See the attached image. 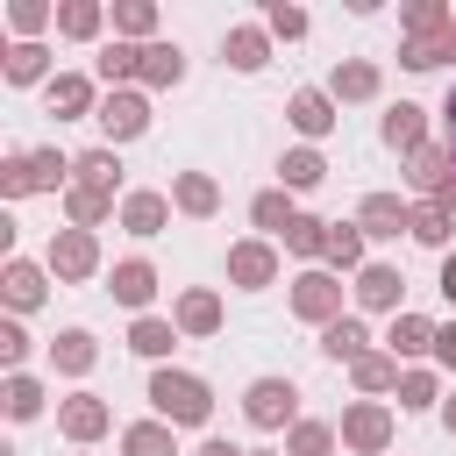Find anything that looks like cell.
Wrapping results in <instances>:
<instances>
[{"label": "cell", "mask_w": 456, "mask_h": 456, "mask_svg": "<svg viewBox=\"0 0 456 456\" xmlns=\"http://www.w3.org/2000/svg\"><path fill=\"white\" fill-rule=\"evenodd\" d=\"M249 456H285V449H249Z\"/></svg>", "instance_id": "56"}, {"label": "cell", "mask_w": 456, "mask_h": 456, "mask_svg": "<svg viewBox=\"0 0 456 456\" xmlns=\"http://www.w3.org/2000/svg\"><path fill=\"white\" fill-rule=\"evenodd\" d=\"M171 321H178V335H185V342H207V335H221L228 306H221V292H214V285H185V292L171 299Z\"/></svg>", "instance_id": "13"}, {"label": "cell", "mask_w": 456, "mask_h": 456, "mask_svg": "<svg viewBox=\"0 0 456 456\" xmlns=\"http://www.w3.org/2000/svg\"><path fill=\"white\" fill-rule=\"evenodd\" d=\"M449 178H456V157H449V142H428V150H413V157H406V185H413L420 200H435Z\"/></svg>", "instance_id": "30"}, {"label": "cell", "mask_w": 456, "mask_h": 456, "mask_svg": "<svg viewBox=\"0 0 456 456\" xmlns=\"http://www.w3.org/2000/svg\"><path fill=\"white\" fill-rule=\"evenodd\" d=\"M28 349H36V342H28L21 314H7V321H0V363H7V370H28Z\"/></svg>", "instance_id": "47"}, {"label": "cell", "mask_w": 456, "mask_h": 456, "mask_svg": "<svg viewBox=\"0 0 456 456\" xmlns=\"http://www.w3.org/2000/svg\"><path fill=\"white\" fill-rule=\"evenodd\" d=\"M249 221H256V228H264V235H278V242H285V228H292V221H299V200H292V192H285V185H264V192H256V200H249Z\"/></svg>", "instance_id": "39"}, {"label": "cell", "mask_w": 456, "mask_h": 456, "mask_svg": "<svg viewBox=\"0 0 456 456\" xmlns=\"http://www.w3.org/2000/svg\"><path fill=\"white\" fill-rule=\"evenodd\" d=\"M100 93H107V86H100L93 71H57V78L43 86V114H50V121H93V114H100Z\"/></svg>", "instance_id": "8"}, {"label": "cell", "mask_w": 456, "mask_h": 456, "mask_svg": "<svg viewBox=\"0 0 456 456\" xmlns=\"http://www.w3.org/2000/svg\"><path fill=\"white\" fill-rule=\"evenodd\" d=\"M264 28H271V43H299L314 21H306V7H292V0H271V7H264Z\"/></svg>", "instance_id": "46"}, {"label": "cell", "mask_w": 456, "mask_h": 456, "mask_svg": "<svg viewBox=\"0 0 456 456\" xmlns=\"http://www.w3.org/2000/svg\"><path fill=\"white\" fill-rule=\"evenodd\" d=\"M449 157H456V142H449Z\"/></svg>", "instance_id": "58"}, {"label": "cell", "mask_w": 456, "mask_h": 456, "mask_svg": "<svg viewBox=\"0 0 456 456\" xmlns=\"http://www.w3.org/2000/svg\"><path fill=\"white\" fill-rule=\"evenodd\" d=\"M278 185L299 200V192H314V185H328V157L314 150V142H292L285 157H278Z\"/></svg>", "instance_id": "29"}, {"label": "cell", "mask_w": 456, "mask_h": 456, "mask_svg": "<svg viewBox=\"0 0 456 456\" xmlns=\"http://www.w3.org/2000/svg\"><path fill=\"white\" fill-rule=\"evenodd\" d=\"M435 114H442V128H449V142H456V86L442 93V107H435Z\"/></svg>", "instance_id": "52"}, {"label": "cell", "mask_w": 456, "mask_h": 456, "mask_svg": "<svg viewBox=\"0 0 456 456\" xmlns=\"http://www.w3.org/2000/svg\"><path fill=\"white\" fill-rule=\"evenodd\" d=\"M43 406H50V392H43L36 370H7V378H0V413H7V420H36Z\"/></svg>", "instance_id": "34"}, {"label": "cell", "mask_w": 456, "mask_h": 456, "mask_svg": "<svg viewBox=\"0 0 456 456\" xmlns=\"http://www.w3.org/2000/svg\"><path fill=\"white\" fill-rule=\"evenodd\" d=\"M363 249H370V235H363V228H356V214H349V221H335V228H328V256H321V264H328L335 278H342V271L356 278V271L370 264Z\"/></svg>", "instance_id": "33"}, {"label": "cell", "mask_w": 456, "mask_h": 456, "mask_svg": "<svg viewBox=\"0 0 456 456\" xmlns=\"http://www.w3.org/2000/svg\"><path fill=\"white\" fill-rule=\"evenodd\" d=\"M435 207H442V214H456V178H449V185L435 192Z\"/></svg>", "instance_id": "53"}, {"label": "cell", "mask_w": 456, "mask_h": 456, "mask_svg": "<svg viewBox=\"0 0 456 456\" xmlns=\"http://www.w3.org/2000/svg\"><path fill=\"white\" fill-rule=\"evenodd\" d=\"M107 221H121V200L114 192H93V185H71L64 192V228H107Z\"/></svg>", "instance_id": "31"}, {"label": "cell", "mask_w": 456, "mask_h": 456, "mask_svg": "<svg viewBox=\"0 0 456 456\" xmlns=\"http://www.w3.org/2000/svg\"><path fill=\"white\" fill-rule=\"evenodd\" d=\"M392 399H399V413H442V399H449V392H442V370H428V363H406Z\"/></svg>", "instance_id": "32"}, {"label": "cell", "mask_w": 456, "mask_h": 456, "mask_svg": "<svg viewBox=\"0 0 456 456\" xmlns=\"http://www.w3.org/2000/svg\"><path fill=\"white\" fill-rule=\"evenodd\" d=\"M242 420H249L256 435H285L292 420H306V413H299V385L278 378V370L249 378V385H242Z\"/></svg>", "instance_id": "2"}, {"label": "cell", "mask_w": 456, "mask_h": 456, "mask_svg": "<svg viewBox=\"0 0 456 456\" xmlns=\"http://www.w3.org/2000/svg\"><path fill=\"white\" fill-rule=\"evenodd\" d=\"M93 363H100V335L93 328H57L50 335V370L57 378H93Z\"/></svg>", "instance_id": "23"}, {"label": "cell", "mask_w": 456, "mask_h": 456, "mask_svg": "<svg viewBox=\"0 0 456 456\" xmlns=\"http://www.w3.org/2000/svg\"><path fill=\"white\" fill-rule=\"evenodd\" d=\"M50 285H57V278H50V264H36V256H7V264H0V306H7V314H36V306L50 299Z\"/></svg>", "instance_id": "10"}, {"label": "cell", "mask_w": 456, "mask_h": 456, "mask_svg": "<svg viewBox=\"0 0 456 456\" xmlns=\"http://www.w3.org/2000/svg\"><path fill=\"white\" fill-rule=\"evenodd\" d=\"M285 121H292V135H299V142H314V150H321V135H335L342 107H335V93H328V86H299V93L285 100Z\"/></svg>", "instance_id": "12"}, {"label": "cell", "mask_w": 456, "mask_h": 456, "mask_svg": "<svg viewBox=\"0 0 456 456\" xmlns=\"http://www.w3.org/2000/svg\"><path fill=\"white\" fill-rule=\"evenodd\" d=\"M50 57H57L50 43H7V50H0V78H7V86H50V78H57Z\"/></svg>", "instance_id": "24"}, {"label": "cell", "mask_w": 456, "mask_h": 456, "mask_svg": "<svg viewBox=\"0 0 456 456\" xmlns=\"http://www.w3.org/2000/svg\"><path fill=\"white\" fill-rule=\"evenodd\" d=\"M278 271H285V256H278L271 235H242V242H228V285H235V292H271Z\"/></svg>", "instance_id": "7"}, {"label": "cell", "mask_w": 456, "mask_h": 456, "mask_svg": "<svg viewBox=\"0 0 456 456\" xmlns=\"http://www.w3.org/2000/svg\"><path fill=\"white\" fill-rule=\"evenodd\" d=\"M378 142H385V150H399V157L428 150V107H420V100L385 107V114H378Z\"/></svg>", "instance_id": "19"}, {"label": "cell", "mask_w": 456, "mask_h": 456, "mask_svg": "<svg viewBox=\"0 0 456 456\" xmlns=\"http://www.w3.org/2000/svg\"><path fill=\"white\" fill-rule=\"evenodd\" d=\"M28 185H36V192H71V157H64L57 142L28 150Z\"/></svg>", "instance_id": "43"}, {"label": "cell", "mask_w": 456, "mask_h": 456, "mask_svg": "<svg viewBox=\"0 0 456 456\" xmlns=\"http://www.w3.org/2000/svg\"><path fill=\"white\" fill-rule=\"evenodd\" d=\"M399 64H406V71H442V64H456V21H449V28H435V36L399 43Z\"/></svg>", "instance_id": "37"}, {"label": "cell", "mask_w": 456, "mask_h": 456, "mask_svg": "<svg viewBox=\"0 0 456 456\" xmlns=\"http://www.w3.org/2000/svg\"><path fill=\"white\" fill-rule=\"evenodd\" d=\"M435 292H442V299H449V306H456V249H449V256H442V278H435Z\"/></svg>", "instance_id": "51"}, {"label": "cell", "mask_w": 456, "mask_h": 456, "mask_svg": "<svg viewBox=\"0 0 456 456\" xmlns=\"http://www.w3.org/2000/svg\"><path fill=\"white\" fill-rule=\"evenodd\" d=\"M107 21H114V14H107L100 0H57V36H64V43H100Z\"/></svg>", "instance_id": "36"}, {"label": "cell", "mask_w": 456, "mask_h": 456, "mask_svg": "<svg viewBox=\"0 0 456 456\" xmlns=\"http://www.w3.org/2000/svg\"><path fill=\"white\" fill-rule=\"evenodd\" d=\"M157 264L150 256H121L114 271H107V292H114V306H128V314H150V299H157Z\"/></svg>", "instance_id": "17"}, {"label": "cell", "mask_w": 456, "mask_h": 456, "mask_svg": "<svg viewBox=\"0 0 456 456\" xmlns=\"http://www.w3.org/2000/svg\"><path fill=\"white\" fill-rule=\"evenodd\" d=\"M71 185H93V192H114V200H128V192H121V150H107V142L78 150V157H71Z\"/></svg>", "instance_id": "26"}, {"label": "cell", "mask_w": 456, "mask_h": 456, "mask_svg": "<svg viewBox=\"0 0 456 456\" xmlns=\"http://www.w3.org/2000/svg\"><path fill=\"white\" fill-rule=\"evenodd\" d=\"M107 428H114V406H107L100 392H86V385H78L71 399H57V435H64L71 449H93Z\"/></svg>", "instance_id": "9"}, {"label": "cell", "mask_w": 456, "mask_h": 456, "mask_svg": "<svg viewBox=\"0 0 456 456\" xmlns=\"http://www.w3.org/2000/svg\"><path fill=\"white\" fill-rule=\"evenodd\" d=\"M370 349H378V335L363 328V314H342V321L321 328V356H328V363H356V356H370Z\"/></svg>", "instance_id": "27"}, {"label": "cell", "mask_w": 456, "mask_h": 456, "mask_svg": "<svg viewBox=\"0 0 456 456\" xmlns=\"http://www.w3.org/2000/svg\"><path fill=\"white\" fill-rule=\"evenodd\" d=\"M285 306H292V321L328 328V321H342V278H335L328 264H314V271H299V278L285 285Z\"/></svg>", "instance_id": "5"}, {"label": "cell", "mask_w": 456, "mask_h": 456, "mask_svg": "<svg viewBox=\"0 0 456 456\" xmlns=\"http://www.w3.org/2000/svg\"><path fill=\"white\" fill-rule=\"evenodd\" d=\"M442 428H449V435H456V392H449V399H442Z\"/></svg>", "instance_id": "54"}, {"label": "cell", "mask_w": 456, "mask_h": 456, "mask_svg": "<svg viewBox=\"0 0 456 456\" xmlns=\"http://www.w3.org/2000/svg\"><path fill=\"white\" fill-rule=\"evenodd\" d=\"M185 43H171V36H157L150 50H142V93H171V86H185Z\"/></svg>", "instance_id": "25"}, {"label": "cell", "mask_w": 456, "mask_h": 456, "mask_svg": "<svg viewBox=\"0 0 456 456\" xmlns=\"http://www.w3.org/2000/svg\"><path fill=\"white\" fill-rule=\"evenodd\" d=\"M192 456H249V449H242V442H228V435H207Z\"/></svg>", "instance_id": "50"}, {"label": "cell", "mask_w": 456, "mask_h": 456, "mask_svg": "<svg viewBox=\"0 0 456 456\" xmlns=\"http://www.w3.org/2000/svg\"><path fill=\"white\" fill-rule=\"evenodd\" d=\"M57 28V0H7V36L14 43H43Z\"/></svg>", "instance_id": "38"}, {"label": "cell", "mask_w": 456, "mask_h": 456, "mask_svg": "<svg viewBox=\"0 0 456 456\" xmlns=\"http://www.w3.org/2000/svg\"><path fill=\"white\" fill-rule=\"evenodd\" d=\"M100 135H107V150H121V142H135V135H150V93L142 86H121V93H100Z\"/></svg>", "instance_id": "6"}, {"label": "cell", "mask_w": 456, "mask_h": 456, "mask_svg": "<svg viewBox=\"0 0 456 456\" xmlns=\"http://www.w3.org/2000/svg\"><path fill=\"white\" fill-rule=\"evenodd\" d=\"M0 456H21V449H14V442H0Z\"/></svg>", "instance_id": "55"}, {"label": "cell", "mask_w": 456, "mask_h": 456, "mask_svg": "<svg viewBox=\"0 0 456 456\" xmlns=\"http://www.w3.org/2000/svg\"><path fill=\"white\" fill-rule=\"evenodd\" d=\"M335 435H342L349 456H385L392 435H399V413H392V399H349L342 420H335Z\"/></svg>", "instance_id": "3"}, {"label": "cell", "mask_w": 456, "mask_h": 456, "mask_svg": "<svg viewBox=\"0 0 456 456\" xmlns=\"http://www.w3.org/2000/svg\"><path fill=\"white\" fill-rule=\"evenodd\" d=\"M328 93H335V107H370V100L385 93V71H378L370 57H342V64L328 71Z\"/></svg>", "instance_id": "18"}, {"label": "cell", "mask_w": 456, "mask_h": 456, "mask_svg": "<svg viewBox=\"0 0 456 456\" xmlns=\"http://www.w3.org/2000/svg\"><path fill=\"white\" fill-rule=\"evenodd\" d=\"M349 299H356V314H406V271L399 264H363L356 271V285H349Z\"/></svg>", "instance_id": "11"}, {"label": "cell", "mask_w": 456, "mask_h": 456, "mask_svg": "<svg viewBox=\"0 0 456 456\" xmlns=\"http://www.w3.org/2000/svg\"><path fill=\"white\" fill-rule=\"evenodd\" d=\"M43 264H50V278H57V285H93V278L107 271V256H100V235H86V228H50V242H43Z\"/></svg>", "instance_id": "4"}, {"label": "cell", "mask_w": 456, "mask_h": 456, "mask_svg": "<svg viewBox=\"0 0 456 456\" xmlns=\"http://www.w3.org/2000/svg\"><path fill=\"white\" fill-rule=\"evenodd\" d=\"M449 235H456V214H442L435 200H413V242H420V249H442V256H449Z\"/></svg>", "instance_id": "45"}, {"label": "cell", "mask_w": 456, "mask_h": 456, "mask_svg": "<svg viewBox=\"0 0 456 456\" xmlns=\"http://www.w3.org/2000/svg\"><path fill=\"white\" fill-rule=\"evenodd\" d=\"M335 449H342L335 420H292L285 428V456H335Z\"/></svg>", "instance_id": "44"}, {"label": "cell", "mask_w": 456, "mask_h": 456, "mask_svg": "<svg viewBox=\"0 0 456 456\" xmlns=\"http://www.w3.org/2000/svg\"><path fill=\"white\" fill-rule=\"evenodd\" d=\"M178 342H185V335H178V321H171V314H135V321H128V349H135L150 370H157V363H171V349H178Z\"/></svg>", "instance_id": "22"}, {"label": "cell", "mask_w": 456, "mask_h": 456, "mask_svg": "<svg viewBox=\"0 0 456 456\" xmlns=\"http://www.w3.org/2000/svg\"><path fill=\"white\" fill-rule=\"evenodd\" d=\"M449 21H456V7H449V0H399V43L435 36V28H449Z\"/></svg>", "instance_id": "40"}, {"label": "cell", "mask_w": 456, "mask_h": 456, "mask_svg": "<svg viewBox=\"0 0 456 456\" xmlns=\"http://www.w3.org/2000/svg\"><path fill=\"white\" fill-rule=\"evenodd\" d=\"M435 328H442V321H428V314L406 306V314H392V328H385L378 342H385L399 363H420V356H435Z\"/></svg>", "instance_id": "21"}, {"label": "cell", "mask_w": 456, "mask_h": 456, "mask_svg": "<svg viewBox=\"0 0 456 456\" xmlns=\"http://www.w3.org/2000/svg\"><path fill=\"white\" fill-rule=\"evenodd\" d=\"M356 228H363L370 242H399V235H413V207H406L399 192H363V200H356Z\"/></svg>", "instance_id": "15"}, {"label": "cell", "mask_w": 456, "mask_h": 456, "mask_svg": "<svg viewBox=\"0 0 456 456\" xmlns=\"http://www.w3.org/2000/svg\"><path fill=\"white\" fill-rule=\"evenodd\" d=\"M328 228H335V221H321V214H299V221L285 228V256H299V264L314 271V264L328 256Z\"/></svg>", "instance_id": "41"}, {"label": "cell", "mask_w": 456, "mask_h": 456, "mask_svg": "<svg viewBox=\"0 0 456 456\" xmlns=\"http://www.w3.org/2000/svg\"><path fill=\"white\" fill-rule=\"evenodd\" d=\"M78 456H93V449H78Z\"/></svg>", "instance_id": "57"}, {"label": "cell", "mask_w": 456, "mask_h": 456, "mask_svg": "<svg viewBox=\"0 0 456 456\" xmlns=\"http://www.w3.org/2000/svg\"><path fill=\"white\" fill-rule=\"evenodd\" d=\"M221 64L242 71V78H256V71L271 64V28H264V21H228V28H221Z\"/></svg>", "instance_id": "14"}, {"label": "cell", "mask_w": 456, "mask_h": 456, "mask_svg": "<svg viewBox=\"0 0 456 456\" xmlns=\"http://www.w3.org/2000/svg\"><path fill=\"white\" fill-rule=\"evenodd\" d=\"M171 214H178V207H171V192H150V185H135V192L121 200V221H114V228H128L135 242H157V235L171 228Z\"/></svg>", "instance_id": "16"}, {"label": "cell", "mask_w": 456, "mask_h": 456, "mask_svg": "<svg viewBox=\"0 0 456 456\" xmlns=\"http://www.w3.org/2000/svg\"><path fill=\"white\" fill-rule=\"evenodd\" d=\"M36 185H28V150H14L7 164H0V200H28Z\"/></svg>", "instance_id": "48"}, {"label": "cell", "mask_w": 456, "mask_h": 456, "mask_svg": "<svg viewBox=\"0 0 456 456\" xmlns=\"http://www.w3.org/2000/svg\"><path fill=\"white\" fill-rule=\"evenodd\" d=\"M399 370H406V363L378 342L370 356H356V363H349V385H356V399H385V392H399Z\"/></svg>", "instance_id": "28"}, {"label": "cell", "mask_w": 456, "mask_h": 456, "mask_svg": "<svg viewBox=\"0 0 456 456\" xmlns=\"http://www.w3.org/2000/svg\"><path fill=\"white\" fill-rule=\"evenodd\" d=\"M171 207L185 221H214L221 214V178L214 171H171Z\"/></svg>", "instance_id": "20"}, {"label": "cell", "mask_w": 456, "mask_h": 456, "mask_svg": "<svg viewBox=\"0 0 456 456\" xmlns=\"http://www.w3.org/2000/svg\"><path fill=\"white\" fill-rule=\"evenodd\" d=\"M157 28H164L157 0H121V7H114V36H121V43H157Z\"/></svg>", "instance_id": "42"}, {"label": "cell", "mask_w": 456, "mask_h": 456, "mask_svg": "<svg viewBox=\"0 0 456 456\" xmlns=\"http://www.w3.org/2000/svg\"><path fill=\"white\" fill-rule=\"evenodd\" d=\"M435 370H456V321L435 328Z\"/></svg>", "instance_id": "49"}, {"label": "cell", "mask_w": 456, "mask_h": 456, "mask_svg": "<svg viewBox=\"0 0 456 456\" xmlns=\"http://www.w3.org/2000/svg\"><path fill=\"white\" fill-rule=\"evenodd\" d=\"M142 399H150V413L171 420V428H207V420H214V385H207L200 370H178V363H157L150 385H142Z\"/></svg>", "instance_id": "1"}, {"label": "cell", "mask_w": 456, "mask_h": 456, "mask_svg": "<svg viewBox=\"0 0 456 456\" xmlns=\"http://www.w3.org/2000/svg\"><path fill=\"white\" fill-rule=\"evenodd\" d=\"M121 456H185V449H178V428L150 413V420H128L121 428Z\"/></svg>", "instance_id": "35"}]
</instances>
